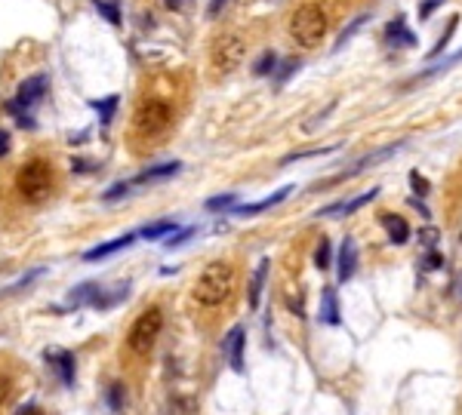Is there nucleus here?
Instances as JSON below:
<instances>
[{
    "label": "nucleus",
    "instance_id": "nucleus-46",
    "mask_svg": "<svg viewBox=\"0 0 462 415\" xmlns=\"http://www.w3.org/2000/svg\"><path fill=\"white\" fill-rule=\"evenodd\" d=\"M6 391H10V385H6V379H0V400L6 397Z\"/></svg>",
    "mask_w": 462,
    "mask_h": 415
},
{
    "label": "nucleus",
    "instance_id": "nucleus-7",
    "mask_svg": "<svg viewBox=\"0 0 462 415\" xmlns=\"http://www.w3.org/2000/svg\"><path fill=\"white\" fill-rule=\"evenodd\" d=\"M43 360L56 369L59 381H62L65 387H74V369H77V360L71 351H65V348H50V351L43 354Z\"/></svg>",
    "mask_w": 462,
    "mask_h": 415
},
{
    "label": "nucleus",
    "instance_id": "nucleus-27",
    "mask_svg": "<svg viewBox=\"0 0 462 415\" xmlns=\"http://www.w3.org/2000/svg\"><path fill=\"white\" fill-rule=\"evenodd\" d=\"M274 68H277V56H274L272 50H265V52H262V56L253 62V74H256V77H268Z\"/></svg>",
    "mask_w": 462,
    "mask_h": 415
},
{
    "label": "nucleus",
    "instance_id": "nucleus-4",
    "mask_svg": "<svg viewBox=\"0 0 462 415\" xmlns=\"http://www.w3.org/2000/svg\"><path fill=\"white\" fill-rule=\"evenodd\" d=\"M161 329H163V311H161L157 305L145 308V311L133 320V326H130V332H127V348H130V354H136V357H145V354L154 348V341H157V335H161Z\"/></svg>",
    "mask_w": 462,
    "mask_h": 415
},
{
    "label": "nucleus",
    "instance_id": "nucleus-3",
    "mask_svg": "<svg viewBox=\"0 0 462 415\" xmlns=\"http://www.w3.org/2000/svg\"><path fill=\"white\" fill-rule=\"evenodd\" d=\"M290 34H293V41L299 46H305V50L318 46L323 41V34H327V12L318 3L299 6L293 12V19H290Z\"/></svg>",
    "mask_w": 462,
    "mask_h": 415
},
{
    "label": "nucleus",
    "instance_id": "nucleus-29",
    "mask_svg": "<svg viewBox=\"0 0 462 415\" xmlns=\"http://www.w3.org/2000/svg\"><path fill=\"white\" fill-rule=\"evenodd\" d=\"M330 265H333V249H330L327 237H321L318 249H314V268H318V271H327Z\"/></svg>",
    "mask_w": 462,
    "mask_h": 415
},
{
    "label": "nucleus",
    "instance_id": "nucleus-26",
    "mask_svg": "<svg viewBox=\"0 0 462 415\" xmlns=\"http://www.w3.org/2000/svg\"><path fill=\"white\" fill-rule=\"evenodd\" d=\"M105 400H108V406L114 412H121L123 406H127V387H123V381H111L108 385V394H105Z\"/></svg>",
    "mask_w": 462,
    "mask_h": 415
},
{
    "label": "nucleus",
    "instance_id": "nucleus-32",
    "mask_svg": "<svg viewBox=\"0 0 462 415\" xmlns=\"http://www.w3.org/2000/svg\"><path fill=\"white\" fill-rule=\"evenodd\" d=\"M237 203V194H219V197H210L207 209L210 213H219V209H231Z\"/></svg>",
    "mask_w": 462,
    "mask_h": 415
},
{
    "label": "nucleus",
    "instance_id": "nucleus-37",
    "mask_svg": "<svg viewBox=\"0 0 462 415\" xmlns=\"http://www.w3.org/2000/svg\"><path fill=\"white\" fill-rule=\"evenodd\" d=\"M441 265H444V259H441L438 253H428V255H425V262H422V271H438Z\"/></svg>",
    "mask_w": 462,
    "mask_h": 415
},
{
    "label": "nucleus",
    "instance_id": "nucleus-41",
    "mask_svg": "<svg viewBox=\"0 0 462 415\" xmlns=\"http://www.w3.org/2000/svg\"><path fill=\"white\" fill-rule=\"evenodd\" d=\"M438 3H444V0H422V6H419V19H428L434 12V6Z\"/></svg>",
    "mask_w": 462,
    "mask_h": 415
},
{
    "label": "nucleus",
    "instance_id": "nucleus-30",
    "mask_svg": "<svg viewBox=\"0 0 462 415\" xmlns=\"http://www.w3.org/2000/svg\"><path fill=\"white\" fill-rule=\"evenodd\" d=\"M456 25H459V16H453V19H450V22H447V31H444V34H441V37H438V43H434V46H432V52H428V56H432V58H434V56H441V52H444V50H447V43H450V37H453V31H456Z\"/></svg>",
    "mask_w": 462,
    "mask_h": 415
},
{
    "label": "nucleus",
    "instance_id": "nucleus-25",
    "mask_svg": "<svg viewBox=\"0 0 462 415\" xmlns=\"http://www.w3.org/2000/svg\"><path fill=\"white\" fill-rule=\"evenodd\" d=\"M462 62V50L456 52V56H450V58H444V62H441V65H432V68H428L425 71V74H419V77H413V81H410V87H413V83H422V81H432V77H438V74H444V71L447 68H453V65H459Z\"/></svg>",
    "mask_w": 462,
    "mask_h": 415
},
{
    "label": "nucleus",
    "instance_id": "nucleus-33",
    "mask_svg": "<svg viewBox=\"0 0 462 415\" xmlns=\"http://www.w3.org/2000/svg\"><path fill=\"white\" fill-rule=\"evenodd\" d=\"M364 22H367V16H358V19H354V22L348 25V28L339 34V41H336L333 50H342V46H345V41H352V34H354V31H361V28H364Z\"/></svg>",
    "mask_w": 462,
    "mask_h": 415
},
{
    "label": "nucleus",
    "instance_id": "nucleus-18",
    "mask_svg": "<svg viewBox=\"0 0 462 415\" xmlns=\"http://www.w3.org/2000/svg\"><path fill=\"white\" fill-rule=\"evenodd\" d=\"M385 41H388V43H394V46H416V37H413V31L407 28L404 16H398L394 22H388V28H385Z\"/></svg>",
    "mask_w": 462,
    "mask_h": 415
},
{
    "label": "nucleus",
    "instance_id": "nucleus-2",
    "mask_svg": "<svg viewBox=\"0 0 462 415\" xmlns=\"http://www.w3.org/2000/svg\"><path fill=\"white\" fill-rule=\"evenodd\" d=\"M52 184H56L52 167L43 157H34V160L22 163L16 173V191L25 203H43L52 194Z\"/></svg>",
    "mask_w": 462,
    "mask_h": 415
},
{
    "label": "nucleus",
    "instance_id": "nucleus-10",
    "mask_svg": "<svg viewBox=\"0 0 462 415\" xmlns=\"http://www.w3.org/2000/svg\"><path fill=\"white\" fill-rule=\"evenodd\" d=\"M354 268H358V243H354V237H345L339 246V259H336V277H339V283L352 280Z\"/></svg>",
    "mask_w": 462,
    "mask_h": 415
},
{
    "label": "nucleus",
    "instance_id": "nucleus-42",
    "mask_svg": "<svg viewBox=\"0 0 462 415\" xmlns=\"http://www.w3.org/2000/svg\"><path fill=\"white\" fill-rule=\"evenodd\" d=\"M419 240L425 243L428 249H432V246H434V240H438V231H434V228H425V231H422V234H419Z\"/></svg>",
    "mask_w": 462,
    "mask_h": 415
},
{
    "label": "nucleus",
    "instance_id": "nucleus-8",
    "mask_svg": "<svg viewBox=\"0 0 462 415\" xmlns=\"http://www.w3.org/2000/svg\"><path fill=\"white\" fill-rule=\"evenodd\" d=\"M46 89H50V74H43V71H41V74H31V77H25V81L19 83L16 102L25 105V108H31V105H37L46 96Z\"/></svg>",
    "mask_w": 462,
    "mask_h": 415
},
{
    "label": "nucleus",
    "instance_id": "nucleus-19",
    "mask_svg": "<svg viewBox=\"0 0 462 415\" xmlns=\"http://www.w3.org/2000/svg\"><path fill=\"white\" fill-rule=\"evenodd\" d=\"M90 108L99 114V123H102V127H108V123L114 120L117 108H121V96H114V92H111V96H105V98H92Z\"/></svg>",
    "mask_w": 462,
    "mask_h": 415
},
{
    "label": "nucleus",
    "instance_id": "nucleus-21",
    "mask_svg": "<svg viewBox=\"0 0 462 415\" xmlns=\"http://www.w3.org/2000/svg\"><path fill=\"white\" fill-rule=\"evenodd\" d=\"M321 323H327V326H339V301H336L333 286H327L321 292Z\"/></svg>",
    "mask_w": 462,
    "mask_h": 415
},
{
    "label": "nucleus",
    "instance_id": "nucleus-17",
    "mask_svg": "<svg viewBox=\"0 0 462 415\" xmlns=\"http://www.w3.org/2000/svg\"><path fill=\"white\" fill-rule=\"evenodd\" d=\"M379 222H382V228L388 231V240L392 243H407L410 240V228H407V222L401 219V215H392V213H382L379 215Z\"/></svg>",
    "mask_w": 462,
    "mask_h": 415
},
{
    "label": "nucleus",
    "instance_id": "nucleus-6",
    "mask_svg": "<svg viewBox=\"0 0 462 415\" xmlns=\"http://www.w3.org/2000/svg\"><path fill=\"white\" fill-rule=\"evenodd\" d=\"M243 56H247V41H243L241 34H234V31H231V34L216 37L213 52H210L216 71H234L237 65L243 62Z\"/></svg>",
    "mask_w": 462,
    "mask_h": 415
},
{
    "label": "nucleus",
    "instance_id": "nucleus-36",
    "mask_svg": "<svg viewBox=\"0 0 462 415\" xmlns=\"http://www.w3.org/2000/svg\"><path fill=\"white\" fill-rule=\"evenodd\" d=\"M327 151H333V148H314V151H296V154L283 157V163H296V160H302V157H318V154H327Z\"/></svg>",
    "mask_w": 462,
    "mask_h": 415
},
{
    "label": "nucleus",
    "instance_id": "nucleus-1",
    "mask_svg": "<svg viewBox=\"0 0 462 415\" xmlns=\"http://www.w3.org/2000/svg\"><path fill=\"white\" fill-rule=\"evenodd\" d=\"M234 292V268L228 262H210L194 283V299L203 308H219Z\"/></svg>",
    "mask_w": 462,
    "mask_h": 415
},
{
    "label": "nucleus",
    "instance_id": "nucleus-15",
    "mask_svg": "<svg viewBox=\"0 0 462 415\" xmlns=\"http://www.w3.org/2000/svg\"><path fill=\"white\" fill-rule=\"evenodd\" d=\"M401 145L404 142H398V145H388V148H382V151H373V154H367V157H361L358 163H354L352 169H345V173L339 175V179H352V175H358V173H364L367 167H376L379 160H385V157H392L394 151H401Z\"/></svg>",
    "mask_w": 462,
    "mask_h": 415
},
{
    "label": "nucleus",
    "instance_id": "nucleus-14",
    "mask_svg": "<svg viewBox=\"0 0 462 415\" xmlns=\"http://www.w3.org/2000/svg\"><path fill=\"white\" fill-rule=\"evenodd\" d=\"M127 295H130V283H121V286H114V289L99 286V292H96V299H92L90 308H96V311H108V308L121 305Z\"/></svg>",
    "mask_w": 462,
    "mask_h": 415
},
{
    "label": "nucleus",
    "instance_id": "nucleus-39",
    "mask_svg": "<svg viewBox=\"0 0 462 415\" xmlns=\"http://www.w3.org/2000/svg\"><path fill=\"white\" fill-rule=\"evenodd\" d=\"M410 184H413V191H416V194H428V182L425 179H422V175L419 173H410Z\"/></svg>",
    "mask_w": 462,
    "mask_h": 415
},
{
    "label": "nucleus",
    "instance_id": "nucleus-31",
    "mask_svg": "<svg viewBox=\"0 0 462 415\" xmlns=\"http://www.w3.org/2000/svg\"><path fill=\"white\" fill-rule=\"evenodd\" d=\"M130 188H133V182H117V184H111V188L102 194V200H105V203L121 200V197H127V194H130Z\"/></svg>",
    "mask_w": 462,
    "mask_h": 415
},
{
    "label": "nucleus",
    "instance_id": "nucleus-43",
    "mask_svg": "<svg viewBox=\"0 0 462 415\" xmlns=\"http://www.w3.org/2000/svg\"><path fill=\"white\" fill-rule=\"evenodd\" d=\"M10 154V133L6 129H0V157Z\"/></svg>",
    "mask_w": 462,
    "mask_h": 415
},
{
    "label": "nucleus",
    "instance_id": "nucleus-20",
    "mask_svg": "<svg viewBox=\"0 0 462 415\" xmlns=\"http://www.w3.org/2000/svg\"><path fill=\"white\" fill-rule=\"evenodd\" d=\"M265 277H268V259H259V265H256L253 277H250V308H259L262 301V289H265Z\"/></svg>",
    "mask_w": 462,
    "mask_h": 415
},
{
    "label": "nucleus",
    "instance_id": "nucleus-44",
    "mask_svg": "<svg viewBox=\"0 0 462 415\" xmlns=\"http://www.w3.org/2000/svg\"><path fill=\"white\" fill-rule=\"evenodd\" d=\"M16 415H46L41 406H34V403H28V406H22V409H19Z\"/></svg>",
    "mask_w": 462,
    "mask_h": 415
},
{
    "label": "nucleus",
    "instance_id": "nucleus-28",
    "mask_svg": "<svg viewBox=\"0 0 462 415\" xmlns=\"http://www.w3.org/2000/svg\"><path fill=\"white\" fill-rule=\"evenodd\" d=\"M194 234H197V228H194V225H188V228H176L173 234H170L167 240H163V246H167V249H179V246H185V243H188Z\"/></svg>",
    "mask_w": 462,
    "mask_h": 415
},
{
    "label": "nucleus",
    "instance_id": "nucleus-24",
    "mask_svg": "<svg viewBox=\"0 0 462 415\" xmlns=\"http://www.w3.org/2000/svg\"><path fill=\"white\" fill-rule=\"evenodd\" d=\"M176 231V222L173 219H163V222H154V225H145L139 231V237H145V240H161V237L173 234Z\"/></svg>",
    "mask_w": 462,
    "mask_h": 415
},
{
    "label": "nucleus",
    "instance_id": "nucleus-22",
    "mask_svg": "<svg viewBox=\"0 0 462 415\" xmlns=\"http://www.w3.org/2000/svg\"><path fill=\"white\" fill-rule=\"evenodd\" d=\"M99 292V283H81V286H74L68 292V305L71 308H83V305H92V299H96Z\"/></svg>",
    "mask_w": 462,
    "mask_h": 415
},
{
    "label": "nucleus",
    "instance_id": "nucleus-12",
    "mask_svg": "<svg viewBox=\"0 0 462 415\" xmlns=\"http://www.w3.org/2000/svg\"><path fill=\"white\" fill-rule=\"evenodd\" d=\"M290 194H293V184H283V188L274 191L272 197H262V200H256V203H243V206H237L234 213L237 215H259V213H265V209L277 206V203H283Z\"/></svg>",
    "mask_w": 462,
    "mask_h": 415
},
{
    "label": "nucleus",
    "instance_id": "nucleus-16",
    "mask_svg": "<svg viewBox=\"0 0 462 415\" xmlns=\"http://www.w3.org/2000/svg\"><path fill=\"white\" fill-rule=\"evenodd\" d=\"M182 169V163L179 160H170V163H161V167H151V169H145V173H139L133 184H151V182H163V179H170V175H176Z\"/></svg>",
    "mask_w": 462,
    "mask_h": 415
},
{
    "label": "nucleus",
    "instance_id": "nucleus-38",
    "mask_svg": "<svg viewBox=\"0 0 462 415\" xmlns=\"http://www.w3.org/2000/svg\"><path fill=\"white\" fill-rule=\"evenodd\" d=\"M71 169H74V173H92V169H96V163L83 160V157H74V160H71Z\"/></svg>",
    "mask_w": 462,
    "mask_h": 415
},
{
    "label": "nucleus",
    "instance_id": "nucleus-35",
    "mask_svg": "<svg viewBox=\"0 0 462 415\" xmlns=\"http://www.w3.org/2000/svg\"><path fill=\"white\" fill-rule=\"evenodd\" d=\"M296 68H299V58H287V62L281 65V71H277V81H287V77H293L296 74Z\"/></svg>",
    "mask_w": 462,
    "mask_h": 415
},
{
    "label": "nucleus",
    "instance_id": "nucleus-9",
    "mask_svg": "<svg viewBox=\"0 0 462 415\" xmlns=\"http://www.w3.org/2000/svg\"><path fill=\"white\" fill-rule=\"evenodd\" d=\"M243 345H247V329L243 326H231V332L222 341V351H225L228 363L234 372H243Z\"/></svg>",
    "mask_w": 462,
    "mask_h": 415
},
{
    "label": "nucleus",
    "instance_id": "nucleus-45",
    "mask_svg": "<svg viewBox=\"0 0 462 415\" xmlns=\"http://www.w3.org/2000/svg\"><path fill=\"white\" fill-rule=\"evenodd\" d=\"M167 3V10H173V12H182L185 6H188V0H163Z\"/></svg>",
    "mask_w": 462,
    "mask_h": 415
},
{
    "label": "nucleus",
    "instance_id": "nucleus-34",
    "mask_svg": "<svg viewBox=\"0 0 462 415\" xmlns=\"http://www.w3.org/2000/svg\"><path fill=\"white\" fill-rule=\"evenodd\" d=\"M41 274H43V268H34V271H28L25 277H19V280L12 283L10 289H6V295H12V292H19V289H25V286H28L31 280H37V277H41Z\"/></svg>",
    "mask_w": 462,
    "mask_h": 415
},
{
    "label": "nucleus",
    "instance_id": "nucleus-11",
    "mask_svg": "<svg viewBox=\"0 0 462 415\" xmlns=\"http://www.w3.org/2000/svg\"><path fill=\"white\" fill-rule=\"evenodd\" d=\"M139 234H123V237H114V240H108V243H99V246H92L83 253V262H102V259H108V255H114V253H121V249H127V246H133V240H136Z\"/></svg>",
    "mask_w": 462,
    "mask_h": 415
},
{
    "label": "nucleus",
    "instance_id": "nucleus-13",
    "mask_svg": "<svg viewBox=\"0 0 462 415\" xmlns=\"http://www.w3.org/2000/svg\"><path fill=\"white\" fill-rule=\"evenodd\" d=\"M376 194H379V188H370V191H364V194L352 197V200H342V203H333V206L321 209L318 215H352V213H358L361 206H367V203L373 200Z\"/></svg>",
    "mask_w": 462,
    "mask_h": 415
},
{
    "label": "nucleus",
    "instance_id": "nucleus-23",
    "mask_svg": "<svg viewBox=\"0 0 462 415\" xmlns=\"http://www.w3.org/2000/svg\"><path fill=\"white\" fill-rule=\"evenodd\" d=\"M92 6L108 25H121V3L117 0H92Z\"/></svg>",
    "mask_w": 462,
    "mask_h": 415
},
{
    "label": "nucleus",
    "instance_id": "nucleus-5",
    "mask_svg": "<svg viewBox=\"0 0 462 415\" xmlns=\"http://www.w3.org/2000/svg\"><path fill=\"white\" fill-rule=\"evenodd\" d=\"M173 120V108L163 98H145L133 114V127L142 136H161Z\"/></svg>",
    "mask_w": 462,
    "mask_h": 415
},
{
    "label": "nucleus",
    "instance_id": "nucleus-40",
    "mask_svg": "<svg viewBox=\"0 0 462 415\" xmlns=\"http://www.w3.org/2000/svg\"><path fill=\"white\" fill-rule=\"evenodd\" d=\"M228 3H231V0H210V6H207V16H210V19H216L222 10H225Z\"/></svg>",
    "mask_w": 462,
    "mask_h": 415
}]
</instances>
